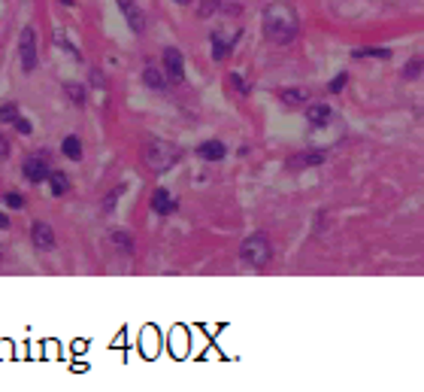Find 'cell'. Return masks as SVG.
Segmentation results:
<instances>
[{"label":"cell","mask_w":424,"mask_h":392,"mask_svg":"<svg viewBox=\"0 0 424 392\" xmlns=\"http://www.w3.org/2000/svg\"><path fill=\"white\" fill-rule=\"evenodd\" d=\"M261 28H264V37L273 46H288V43H294L300 34V16L285 0H273L261 13Z\"/></svg>","instance_id":"1"},{"label":"cell","mask_w":424,"mask_h":392,"mask_svg":"<svg viewBox=\"0 0 424 392\" xmlns=\"http://www.w3.org/2000/svg\"><path fill=\"white\" fill-rule=\"evenodd\" d=\"M179 159H182V149L167 144V140H149L143 149V161L152 174H167Z\"/></svg>","instance_id":"2"},{"label":"cell","mask_w":424,"mask_h":392,"mask_svg":"<svg viewBox=\"0 0 424 392\" xmlns=\"http://www.w3.org/2000/svg\"><path fill=\"white\" fill-rule=\"evenodd\" d=\"M270 258H273V246H270V237L264 231H254L239 243V261L246 268H267Z\"/></svg>","instance_id":"3"},{"label":"cell","mask_w":424,"mask_h":392,"mask_svg":"<svg viewBox=\"0 0 424 392\" xmlns=\"http://www.w3.org/2000/svg\"><path fill=\"white\" fill-rule=\"evenodd\" d=\"M19 58H21V70H24V74H33L36 64H40V55H36V28H31V25L21 28Z\"/></svg>","instance_id":"4"},{"label":"cell","mask_w":424,"mask_h":392,"mask_svg":"<svg viewBox=\"0 0 424 392\" xmlns=\"http://www.w3.org/2000/svg\"><path fill=\"white\" fill-rule=\"evenodd\" d=\"M21 174H24V180H28L31 186H43L48 183V174H52V168L46 164L43 156H28L21 161Z\"/></svg>","instance_id":"5"},{"label":"cell","mask_w":424,"mask_h":392,"mask_svg":"<svg viewBox=\"0 0 424 392\" xmlns=\"http://www.w3.org/2000/svg\"><path fill=\"white\" fill-rule=\"evenodd\" d=\"M161 67L170 82H182L185 79V58H182V52L176 49V46H167L164 55H161Z\"/></svg>","instance_id":"6"},{"label":"cell","mask_w":424,"mask_h":392,"mask_svg":"<svg viewBox=\"0 0 424 392\" xmlns=\"http://www.w3.org/2000/svg\"><path fill=\"white\" fill-rule=\"evenodd\" d=\"M55 231H52V225H46V222H33L31 225V243L36 249H43V253H48V249H55Z\"/></svg>","instance_id":"7"},{"label":"cell","mask_w":424,"mask_h":392,"mask_svg":"<svg viewBox=\"0 0 424 392\" xmlns=\"http://www.w3.org/2000/svg\"><path fill=\"white\" fill-rule=\"evenodd\" d=\"M327 152L321 149H309V152H297V156L288 159V168L291 171H303V168H319V164H324Z\"/></svg>","instance_id":"8"},{"label":"cell","mask_w":424,"mask_h":392,"mask_svg":"<svg viewBox=\"0 0 424 392\" xmlns=\"http://www.w3.org/2000/svg\"><path fill=\"white\" fill-rule=\"evenodd\" d=\"M309 122V128H327L333 122V110L327 104H309L306 106V116H303Z\"/></svg>","instance_id":"9"},{"label":"cell","mask_w":424,"mask_h":392,"mask_svg":"<svg viewBox=\"0 0 424 392\" xmlns=\"http://www.w3.org/2000/svg\"><path fill=\"white\" fill-rule=\"evenodd\" d=\"M115 4H118L121 13H125L128 28H130L133 34H143V31H145V19H143V13H140V6L133 4V0H115Z\"/></svg>","instance_id":"10"},{"label":"cell","mask_w":424,"mask_h":392,"mask_svg":"<svg viewBox=\"0 0 424 392\" xmlns=\"http://www.w3.org/2000/svg\"><path fill=\"white\" fill-rule=\"evenodd\" d=\"M149 204H152V210L157 213V216H170V213H176V210H179V204H176L173 198H170L167 189H155Z\"/></svg>","instance_id":"11"},{"label":"cell","mask_w":424,"mask_h":392,"mask_svg":"<svg viewBox=\"0 0 424 392\" xmlns=\"http://www.w3.org/2000/svg\"><path fill=\"white\" fill-rule=\"evenodd\" d=\"M197 156L206 159V161H222L227 156V146L222 144V140H203V144L197 146Z\"/></svg>","instance_id":"12"},{"label":"cell","mask_w":424,"mask_h":392,"mask_svg":"<svg viewBox=\"0 0 424 392\" xmlns=\"http://www.w3.org/2000/svg\"><path fill=\"white\" fill-rule=\"evenodd\" d=\"M210 43H212V58H215V61H224V58H230V52H234V40H224L222 31H212Z\"/></svg>","instance_id":"13"},{"label":"cell","mask_w":424,"mask_h":392,"mask_svg":"<svg viewBox=\"0 0 424 392\" xmlns=\"http://www.w3.org/2000/svg\"><path fill=\"white\" fill-rule=\"evenodd\" d=\"M143 82H145V86H149L152 91H157V94L167 91V74H161L157 67H145V70H143Z\"/></svg>","instance_id":"14"},{"label":"cell","mask_w":424,"mask_h":392,"mask_svg":"<svg viewBox=\"0 0 424 392\" xmlns=\"http://www.w3.org/2000/svg\"><path fill=\"white\" fill-rule=\"evenodd\" d=\"M279 101H282L285 106H303L309 101V91L306 89H282L279 91Z\"/></svg>","instance_id":"15"},{"label":"cell","mask_w":424,"mask_h":392,"mask_svg":"<svg viewBox=\"0 0 424 392\" xmlns=\"http://www.w3.org/2000/svg\"><path fill=\"white\" fill-rule=\"evenodd\" d=\"M48 189H52L55 198L67 195V192H70V176H67L64 171H52V174H48Z\"/></svg>","instance_id":"16"},{"label":"cell","mask_w":424,"mask_h":392,"mask_svg":"<svg viewBox=\"0 0 424 392\" xmlns=\"http://www.w3.org/2000/svg\"><path fill=\"white\" fill-rule=\"evenodd\" d=\"M109 241H113V246L118 249L121 256H133V237H130L128 231H121V228H115L113 234H109Z\"/></svg>","instance_id":"17"},{"label":"cell","mask_w":424,"mask_h":392,"mask_svg":"<svg viewBox=\"0 0 424 392\" xmlns=\"http://www.w3.org/2000/svg\"><path fill=\"white\" fill-rule=\"evenodd\" d=\"M61 152H64L70 161H79L82 159V140L76 134H67L64 140H61Z\"/></svg>","instance_id":"18"},{"label":"cell","mask_w":424,"mask_h":392,"mask_svg":"<svg viewBox=\"0 0 424 392\" xmlns=\"http://www.w3.org/2000/svg\"><path fill=\"white\" fill-rule=\"evenodd\" d=\"M421 70H424V58L415 55V58H409V61L403 64V70H400V76L403 79H418L421 76Z\"/></svg>","instance_id":"19"},{"label":"cell","mask_w":424,"mask_h":392,"mask_svg":"<svg viewBox=\"0 0 424 392\" xmlns=\"http://www.w3.org/2000/svg\"><path fill=\"white\" fill-rule=\"evenodd\" d=\"M64 91L70 94V101L76 104V106H85V101H88V89H85V86H76V82H67Z\"/></svg>","instance_id":"20"},{"label":"cell","mask_w":424,"mask_h":392,"mask_svg":"<svg viewBox=\"0 0 424 392\" xmlns=\"http://www.w3.org/2000/svg\"><path fill=\"white\" fill-rule=\"evenodd\" d=\"M351 58H382V61H388V58H391V49H376V46H370V49H355L351 52Z\"/></svg>","instance_id":"21"},{"label":"cell","mask_w":424,"mask_h":392,"mask_svg":"<svg viewBox=\"0 0 424 392\" xmlns=\"http://www.w3.org/2000/svg\"><path fill=\"white\" fill-rule=\"evenodd\" d=\"M19 104H4L0 106V122L4 125H16V119H19Z\"/></svg>","instance_id":"22"},{"label":"cell","mask_w":424,"mask_h":392,"mask_svg":"<svg viewBox=\"0 0 424 392\" xmlns=\"http://www.w3.org/2000/svg\"><path fill=\"white\" fill-rule=\"evenodd\" d=\"M218 9H222V0H203V4L197 6V16L200 19H210V16H215Z\"/></svg>","instance_id":"23"},{"label":"cell","mask_w":424,"mask_h":392,"mask_svg":"<svg viewBox=\"0 0 424 392\" xmlns=\"http://www.w3.org/2000/svg\"><path fill=\"white\" fill-rule=\"evenodd\" d=\"M346 86H348V74L343 70V74H339V76L331 82V86H327V91H331V94H339V91H343Z\"/></svg>","instance_id":"24"},{"label":"cell","mask_w":424,"mask_h":392,"mask_svg":"<svg viewBox=\"0 0 424 392\" xmlns=\"http://www.w3.org/2000/svg\"><path fill=\"white\" fill-rule=\"evenodd\" d=\"M4 204L12 207V210H21V207H24V198H21L19 192H6V195H4Z\"/></svg>","instance_id":"25"},{"label":"cell","mask_w":424,"mask_h":392,"mask_svg":"<svg viewBox=\"0 0 424 392\" xmlns=\"http://www.w3.org/2000/svg\"><path fill=\"white\" fill-rule=\"evenodd\" d=\"M227 86H234V89H237L239 94H249V91H252V89L246 86V82H242V76H239V74H230V79H227Z\"/></svg>","instance_id":"26"},{"label":"cell","mask_w":424,"mask_h":392,"mask_svg":"<svg viewBox=\"0 0 424 392\" xmlns=\"http://www.w3.org/2000/svg\"><path fill=\"white\" fill-rule=\"evenodd\" d=\"M12 128H16L19 134H31V131H33V128H31V122H28L24 116H19V119H16V125H12Z\"/></svg>","instance_id":"27"},{"label":"cell","mask_w":424,"mask_h":392,"mask_svg":"<svg viewBox=\"0 0 424 392\" xmlns=\"http://www.w3.org/2000/svg\"><path fill=\"white\" fill-rule=\"evenodd\" d=\"M118 195H121V189H113V195H106V198H103V207H106V210H113V207H115V201H118Z\"/></svg>","instance_id":"28"},{"label":"cell","mask_w":424,"mask_h":392,"mask_svg":"<svg viewBox=\"0 0 424 392\" xmlns=\"http://www.w3.org/2000/svg\"><path fill=\"white\" fill-rule=\"evenodd\" d=\"M6 156H9V140L0 134V159H6Z\"/></svg>","instance_id":"29"},{"label":"cell","mask_w":424,"mask_h":392,"mask_svg":"<svg viewBox=\"0 0 424 392\" xmlns=\"http://www.w3.org/2000/svg\"><path fill=\"white\" fill-rule=\"evenodd\" d=\"M91 82L97 89H103V76H100V70H91Z\"/></svg>","instance_id":"30"},{"label":"cell","mask_w":424,"mask_h":392,"mask_svg":"<svg viewBox=\"0 0 424 392\" xmlns=\"http://www.w3.org/2000/svg\"><path fill=\"white\" fill-rule=\"evenodd\" d=\"M9 225H12V219L6 216V213H0V231H6V228H9Z\"/></svg>","instance_id":"31"},{"label":"cell","mask_w":424,"mask_h":392,"mask_svg":"<svg viewBox=\"0 0 424 392\" xmlns=\"http://www.w3.org/2000/svg\"><path fill=\"white\" fill-rule=\"evenodd\" d=\"M61 4H64V6H73V4H76V0H61Z\"/></svg>","instance_id":"32"},{"label":"cell","mask_w":424,"mask_h":392,"mask_svg":"<svg viewBox=\"0 0 424 392\" xmlns=\"http://www.w3.org/2000/svg\"><path fill=\"white\" fill-rule=\"evenodd\" d=\"M176 4H182V6H185V4H191V0H176Z\"/></svg>","instance_id":"33"}]
</instances>
